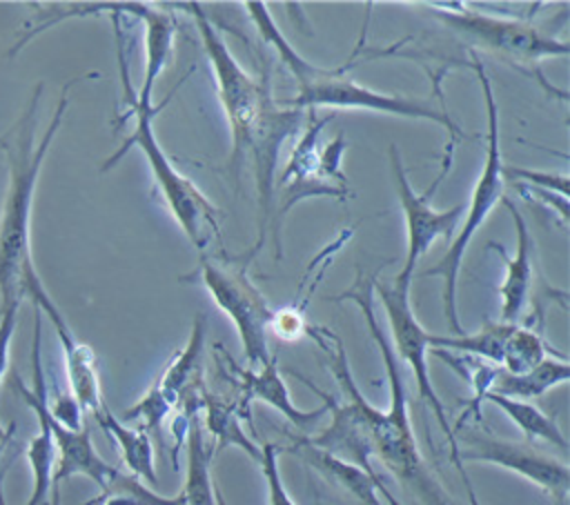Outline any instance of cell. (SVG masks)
Here are the masks:
<instances>
[{
  "mask_svg": "<svg viewBox=\"0 0 570 505\" xmlns=\"http://www.w3.org/2000/svg\"><path fill=\"white\" fill-rule=\"evenodd\" d=\"M174 7L187 9L194 16L212 71L216 73L218 98L232 129L229 167L234 171V180L238 182V174L245 160H249L254 169L258 198V238L254 249L243 256V260L249 263V258H254L265 245L281 145L301 129L305 111L276 105L272 96L269 67L263 69L261 78L249 76L229 53L227 42L220 38L216 24L198 2H180Z\"/></svg>",
  "mask_w": 570,
  "mask_h": 505,
  "instance_id": "1",
  "label": "cell"
},
{
  "mask_svg": "<svg viewBox=\"0 0 570 505\" xmlns=\"http://www.w3.org/2000/svg\"><path fill=\"white\" fill-rule=\"evenodd\" d=\"M73 82V80H71ZM65 85L58 105L53 109L51 122L47 125L42 138L36 142V109L42 85L36 87L27 109L16 120V125L0 136V149L7 158L9 185L4 194V205L0 214V307L22 300L24 285L38 276L31 260L29 222L31 205L36 194V182L45 162V156L58 133L69 105V87Z\"/></svg>",
  "mask_w": 570,
  "mask_h": 505,
  "instance_id": "2",
  "label": "cell"
},
{
  "mask_svg": "<svg viewBox=\"0 0 570 505\" xmlns=\"http://www.w3.org/2000/svg\"><path fill=\"white\" fill-rule=\"evenodd\" d=\"M374 280H376V274L365 276L363 271H358L354 285L334 298V300L356 303L385 365L387 385H390V405L387 409H379L370 400L365 405V420L372 434L374 456L392 472V476L401 485L410 487L423 501V505H454V501L445 494V489L436 483V478L428 469L423 454L416 445L399 360L394 356L390 336L383 331L379 318L374 316Z\"/></svg>",
  "mask_w": 570,
  "mask_h": 505,
  "instance_id": "3",
  "label": "cell"
},
{
  "mask_svg": "<svg viewBox=\"0 0 570 505\" xmlns=\"http://www.w3.org/2000/svg\"><path fill=\"white\" fill-rule=\"evenodd\" d=\"M243 7L247 9V16L254 20L263 40L276 49L278 58L283 60V65L287 67V71L296 82V93L292 98L294 109L330 107L332 111L365 109V111H379V113H394L403 118H419V120H430L434 125H441L452 136V142H456L463 136V131L450 118V113L445 109L434 107L430 100L381 93L370 87H363L361 82H354L352 78H347V69H350L347 65L343 67L312 65L283 38L267 4L245 2Z\"/></svg>",
  "mask_w": 570,
  "mask_h": 505,
  "instance_id": "4",
  "label": "cell"
},
{
  "mask_svg": "<svg viewBox=\"0 0 570 505\" xmlns=\"http://www.w3.org/2000/svg\"><path fill=\"white\" fill-rule=\"evenodd\" d=\"M120 13H111L114 27H116V42H118V67H120V80H122V102L127 105V111L120 120L125 118H134V131L127 136V140L118 147V151L105 160V165L100 167L102 171L111 169L129 147H140V151L145 154L149 169L154 174V180L158 185V189L163 191V198L171 211V216L176 218V222L180 225V229L185 231V236L189 238V242L198 249H203L209 240V236H216V240H220V229H218V207L189 180L185 178L167 158V154L163 151V147L156 140V131H154V118L160 113V109L167 105L163 102L160 107L154 105H140L136 89L129 82V67L125 60V40H122V31H120V22H118Z\"/></svg>",
  "mask_w": 570,
  "mask_h": 505,
  "instance_id": "5",
  "label": "cell"
},
{
  "mask_svg": "<svg viewBox=\"0 0 570 505\" xmlns=\"http://www.w3.org/2000/svg\"><path fill=\"white\" fill-rule=\"evenodd\" d=\"M468 67L474 71V76L481 85L485 113H488L485 162H483V169H481V174L474 182V189L470 194L465 222L461 225L456 238L450 242L443 258L423 271L425 276H441V280H443V316H445L450 329L454 331V336L465 334L461 329L459 314H456V278H459L463 254H465L472 236L476 234V229L483 225V220L490 216V211L503 198V191H505V176H503V160H501V145H499V107L494 100V89H492V82H490V76H488L483 62L479 60V56L474 51L470 56Z\"/></svg>",
  "mask_w": 570,
  "mask_h": 505,
  "instance_id": "6",
  "label": "cell"
},
{
  "mask_svg": "<svg viewBox=\"0 0 570 505\" xmlns=\"http://www.w3.org/2000/svg\"><path fill=\"white\" fill-rule=\"evenodd\" d=\"M452 7H456V11H448L439 4H428V11L439 22L448 24L456 36L512 65L532 67L546 58H563L570 51L568 40H559L541 31L532 22L490 16L459 4Z\"/></svg>",
  "mask_w": 570,
  "mask_h": 505,
  "instance_id": "7",
  "label": "cell"
},
{
  "mask_svg": "<svg viewBox=\"0 0 570 505\" xmlns=\"http://www.w3.org/2000/svg\"><path fill=\"white\" fill-rule=\"evenodd\" d=\"M374 289H376V296H379V300L385 309L387 323H390V334H392L390 343L394 347V356H399L410 367L421 400L434 412V416H436V420H439V425L445 434V440L450 445V458H452L454 467L459 469V474L465 483L470 505H479L472 481L468 478V474L463 469V463L459 458V445H456L452 425L445 416V407H443V403H441V398L434 392V385L430 380V372H428V349H430L428 347V331L421 327V323L416 320V316L412 311V305H410V298H407L410 291H401V289L392 287V283L387 285L379 278L374 280Z\"/></svg>",
  "mask_w": 570,
  "mask_h": 505,
  "instance_id": "8",
  "label": "cell"
},
{
  "mask_svg": "<svg viewBox=\"0 0 570 505\" xmlns=\"http://www.w3.org/2000/svg\"><path fill=\"white\" fill-rule=\"evenodd\" d=\"M196 271L212 300L234 323L249 369L265 365L272 358L267 331L274 309L267 305L261 289L245 274V267L236 269L218 265L212 258L203 256Z\"/></svg>",
  "mask_w": 570,
  "mask_h": 505,
  "instance_id": "9",
  "label": "cell"
},
{
  "mask_svg": "<svg viewBox=\"0 0 570 505\" xmlns=\"http://www.w3.org/2000/svg\"><path fill=\"white\" fill-rule=\"evenodd\" d=\"M36 314H33V345H31V367H33V389H27L22 385V380L13 374V383L16 389L20 392L22 400L36 412L38 420L47 425L51 438H53V447H56V469H53V483L60 485L62 481L80 474L91 478L100 489H105L109 485V481L118 474V467L109 465L94 447L89 429L82 427L78 432L67 429L65 425H60L51 412H49V403H47V389H45V374H42V360H40V327H42V311L33 305Z\"/></svg>",
  "mask_w": 570,
  "mask_h": 505,
  "instance_id": "10",
  "label": "cell"
},
{
  "mask_svg": "<svg viewBox=\"0 0 570 505\" xmlns=\"http://www.w3.org/2000/svg\"><path fill=\"white\" fill-rule=\"evenodd\" d=\"M450 162H452V156H448V160L443 162L441 174L434 178V182L428 187V191L416 194L412 189V182H410L407 174H405L399 149L394 145L390 147V167H392V174H394L396 194H399L401 211H403V218H405V231H407V249H405L403 267L394 276V283H392V287H396L401 291H410L412 274H414V267L421 260V256L434 245L436 238H450L454 234V229L459 227V220L463 216V205H454V207L443 209V211L432 207V196L436 194V187L445 178V174L450 169Z\"/></svg>",
  "mask_w": 570,
  "mask_h": 505,
  "instance_id": "11",
  "label": "cell"
},
{
  "mask_svg": "<svg viewBox=\"0 0 570 505\" xmlns=\"http://www.w3.org/2000/svg\"><path fill=\"white\" fill-rule=\"evenodd\" d=\"M454 438L459 445L461 463L474 461L510 469L537 485L559 505H566L570 494V467L563 461H557L554 456H548L528 443L497 438L476 429L459 432Z\"/></svg>",
  "mask_w": 570,
  "mask_h": 505,
  "instance_id": "12",
  "label": "cell"
},
{
  "mask_svg": "<svg viewBox=\"0 0 570 505\" xmlns=\"http://www.w3.org/2000/svg\"><path fill=\"white\" fill-rule=\"evenodd\" d=\"M332 118H334V111L327 113L325 118H318L316 109H307V125H305V129H303V133L296 142V147L292 149L283 174L276 180L278 191H281V205H278V209L274 214V220H272L276 258H281V222H283V216H287V211L296 202H301L303 198H312V196H327V198H338V200L352 196L347 185H336V182L327 180L321 171L318 136L323 133L325 125Z\"/></svg>",
  "mask_w": 570,
  "mask_h": 505,
  "instance_id": "13",
  "label": "cell"
},
{
  "mask_svg": "<svg viewBox=\"0 0 570 505\" xmlns=\"http://www.w3.org/2000/svg\"><path fill=\"white\" fill-rule=\"evenodd\" d=\"M22 298H29L40 311L47 314L51 320L56 336L60 340L62 354H65V372L69 380V389L73 400L82 412H100L105 407L102 394H100V378H98V367H96V356L89 345L76 340L73 331L69 329L65 316L60 314L58 305L49 298L47 289L42 287L40 278L33 276L22 291Z\"/></svg>",
  "mask_w": 570,
  "mask_h": 505,
  "instance_id": "14",
  "label": "cell"
},
{
  "mask_svg": "<svg viewBox=\"0 0 570 505\" xmlns=\"http://www.w3.org/2000/svg\"><path fill=\"white\" fill-rule=\"evenodd\" d=\"M229 367L238 376V380H236V389H238L236 405H238L240 418H245L249 423H252V412H249L252 400H263V403L272 405L276 412H281L298 429L312 427L316 420H321L323 414H327L325 405L318 407V409L303 412L292 403L289 392L285 387V380L281 376L276 356H272L265 365H261L256 369H238L234 365V360H229Z\"/></svg>",
  "mask_w": 570,
  "mask_h": 505,
  "instance_id": "15",
  "label": "cell"
},
{
  "mask_svg": "<svg viewBox=\"0 0 570 505\" xmlns=\"http://www.w3.org/2000/svg\"><path fill=\"white\" fill-rule=\"evenodd\" d=\"M285 452L294 454L305 465L316 469L325 481L350 492L354 498H358L365 505H401L381 478H372L361 467L350 465L318 449L316 445L309 443L307 436H292V443L285 447Z\"/></svg>",
  "mask_w": 570,
  "mask_h": 505,
  "instance_id": "16",
  "label": "cell"
},
{
  "mask_svg": "<svg viewBox=\"0 0 570 505\" xmlns=\"http://www.w3.org/2000/svg\"><path fill=\"white\" fill-rule=\"evenodd\" d=\"M503 205L508 207L514 229H517V254L510 258L505 256V249L490 242L492 249H497L503 258H505V278L499 287V296H501V323H517L530 300V291L534 285V240L532 234L528 229V222L523 218V214L514 207V202L510 198H501Z\"/></svg>",
  "mask_w": 570,
  "mask_h": 505,
  "instance_id": "17",
  "label": "cell"
},
{
  "mask_svg": "<svg viewBox=\"0 0 570 505\" xmlns=\"http://www.w3.org/2000/svg\"><path fill=\"white\" fill-rule=\"evenodd\" d=\"M138 20L145 22V76H142V87L136 91V96L140 105H151L154 85L160 78L171 56L176 20L169 11L156 9L145 2L140 7Z\"/></svg>",
  "mask_w": 570,
  "mask_h": 505,
  "instance_id": "18",
  "label": "cell"
},
{
  "mask_svg": "<svg viewBox=\"0 0 570 505\" xmlns=\"http://www.w3.org/2000/svg\"><path fill=\"white\" fill-rule=\"evenodd\" d=\"M98 425L114 438L120 449L122 463L127 465L129 474L140 478L145 485H158L156 465H154V445L145 429L127 427L118 416H114L107 407L94 414Z\"/></svg>",
  "mask_w": 570,
  "mask_h": 505,
  "instance_id": "19",
  "label": "cell"
},
{
  "mask_svg": "<svg viewBox=\"0 0 570 505\" xmlns=\"http://www.w3.org/2000/svg\"><path fill=\"white\" fill-rule=\"evenodd\" d=\"M203 345H205V316L198 314L191 325V334L187 338V345L171 358L163 376L156 380L165 398L176 407L183 394L205 385L203 383Z\"/></svg>",
  "mask_w": 570,
  "mask_h": 505,
  "instance_id": "20",
  "label": "cell"
},
{
  "mask_svg": "<svg viewBox=\"0 0 570 505\" xmlns=\"http://www.w3.org/2000/svg\"><path fill=\"white\" fill-rule=\"evenodd\" d=\"M568 378H570L568 358L550 356L525 374H508L501 367H497V376L492 380L490 394H499L517 400H530L563 385Z\"/></svg>",
  "mask_w": 570,
  "mask_h": 505,
  "instance_id": "21",
  "label": "cell"
},
{
  "mask_svg": "<svg viewBox=\"0 0 570 505\" xmlns=\"http://www.w3.org/2000/svg\"><path fill=\"white\" fill-rule=\"evenodd\" d=\"M185 452H187V467H185V485L180 489L185 505H216V485L212 481L214 449L205 445L203 425L198 416H194L189 423Z\"/></svg>",
  "mask_w": 570,
  "mask_h": 505,
  "instance_id": "22",
  "label": "cell"
},
{
  "mask_svg": "<svg viewBox=\"0 0 570 505\" xmlns=\"http://www.w3.org/2000/svg\"><path fill=\"white\" fill-rule=\"evenodd\" d=\"M517 323H485L474 334H461V336H441V334H428V347L430 349H448L456 354H468L474 358H481L490 365H501L503 347L508 336L512 334Z\"/></svg>",
  "mask_w": 570,
  "mask_h": 505,
  "instance_id": "23",
  "label": "cell"
},
{
  "mask_svg": "<svg viewBox=\"0 0 570 505\" xmlns=\"http://www.w3.org/2000/svg\"><path fill=\"white\" fill-rule=\"evenodd\" d=\"M203 412H205V425L214 436V456L223 452L229 445L240 447L245 454H249L256 463H261V447H256L249 436L240 427V412L236 400H223L209 392L203 396Z\"/></svg>",
  "mask_w": 570,
  "mask_h": 505,
  "instance_id": "24",
  "label": "cell"
},
{
  "mask_svg": "<svg viewBox=\"0 0 570 505\" xmlns=\"http://www.w3.org/2000/svg\"><path fill=\"white\" fill-rule=\"evenodd\" d=\"M483 400L497 405L523 432V436L528 440H543L561 452L568 449V440H566L561 427L557 425V420L552 416H548L546 412H541L530 400H517V398H508V396H499V394H490V392L485 394Z\"/></svg>",
  "mask_w": 570,
  "mask_h": 505,
  "instance_id": "25",
  "label": "cell"
},
{
  "mask_svg": "<svg viewBox=\"0 0 570 505\" xmlns=\"http://www.w3.org/2000/svg\"><path fill=\"white\" fill-rule=\"evenodd\" d=\"M550 356H557L561 358L563 354L554 351L546 340L543 336L532 329V327H525V325H514L512 334L508 336L505 340V347H503V358H501V369L508 372V374H525L530 369H534L539 363H543L546 358Z\"/></svg>",
  "mask_w": 570,
  "mask_h": 505,
  "instance_id": "26",
  "label": "cell"
},
{
  "mask_svg": "<svg viewBox=\"0 0 570 505\" xmlns=\"http://www.w3.org/2000/svg\"><path fill=\"white\" fill-rule=\"evenodd\" d=\"M80 505H185V498L180 492L176 496H163L147 487L140 478L118 469V474L105 489H100L96 498Z\"/></svg>",
  "mask_w": 570,
  "mask_h": 505,
  "instance_id": "27",
  "label": "cell"
},
{
  "mask_svg": "<svg viewBox=\"0 0 570 505\" xmlns=\"http://www.w3.org/2000/svg\"><path fill=\"white\" fill-rule=\"evenodd\" d=\"M38 434L31 438L27 447V458L33 472V492L24 505H49L51 487H53V469H56V447L53 438L45 423H40Z\"/></svg>",
  "mask_w": 570,
  "mask_h": 505,
  "instance_id": "28",
  "label": "cell"
},
{
  "mask_svg": "<svg viewBox=\"0 0 570 505\" xmlns=\"http://www.w3.org/2000/svg\"><path fill=\"white\" fill-rule=\"evenodd\" d=\"M171 409H174V405L165 398V394L160 392L158 383H154L140 400H136L131 407H127V409L122 412L120 420H122V423H127V420H140V423H142L140 429L160 434V427H163L165 418L171 414Z\"/></svg>",
  "mask_w": 570,
  "mask_h": 505,
  "instance_id": "29",
  "label": "cell"
},
{
  "mask_svg": "<svg viewBox=\"0 0 570 505\" xmlns=\"http://www.w3.org/2000/svg\"><path fill=\"white\" fill-rule=\"evenodd\" d=\"M258 465H261V472H263V478L267 485V503L269 505H296L283 485L281 469H278V447L274 443H265L261 447Z\"/></svg>",
  "mask_w": 570,
  "mask_h": 505,
  "instance_id": "30",
  "label": "cell"
},
{
  "mask_svg": "<svg viewBox=\"0 0 570 505\" xmlns=\"http://www.w3.org/2000/svg\"><path fill=\"white\" fill-rule=\"evenodd\" d=\"M503 176L517 178L519 185L537 187L550 194L568 196V176L566 174H554V171H534V169H523V167H505L503 165Z\"/></svg>",
  "mask_w": 570,
  "mask_h": 505,
  "instance_id": "31",
  "label": "cell"
},
{
  "mask_svg": "<svg viewBox=\"0 0 570 505\" xmlns=\"http://www.w3.org/2000/svg\"><path fill=\"white\" fill-rule=\"evenodd\" d=\"M307 327L309 323L305 320V309H298L296 305L272 311L269 331H274L285 343H294L303 338L307 334Z\"/></svg>",
  "mask_w": 570,
  "mask_h": 505,
  "instance_id": "32",
  "label": "cell"
},
{
  "mask_svg": "<svg viewBox=\"0 0 570 505\" xmlns=\"http://www.w3.org/2000/svg\"><path fill=\"white\" fill-rule=\"evenodd\" d=\"M347 147V140H345V133H338L334 140H330L325 145V149L318 154V162H321V171L327 180L336 182V185H347V178L345 174L341 171V158H343V151Z\"/></svg>",
  "mask_w": 570,
  "mask_h": 505,
  "instance_id": "33",
  "label": "cell"
},
{
  "mask_svg": "<svg viewBox=\"0 0 570 505\" xmlns=\"http://www.w3.org/2000/svg\"><path fill=\"white\" fill-rule=\"evenodd\" d=\"M20 303H11L7 307H0V380L4 378L7 363H9V345L16 331V318H18ZM0 436H4V429L0 425Z\"/></svg>",
  "mask_w": 570,
  "mask_h": 505,
  "instance_id": "34",
  "label": "cell"
},
{
  "mask_svg": "<svg viewBox=\"0 0 570 505\" xmlns=\"http://www.w3.org/2000/svg\"><path fill=\"white\" fill-rule=\"evenodd\" d=\"M49 505H60V485H56V483H53V487H51Z\"/></svg>",
  "mask_w": 570,
  "mask_h": 505,
  "instance_id": "35",
  "label": "cell"
},
{
  "mask_svg": "<svg viewBox=\"0 0 570 505\" xmlns=\"http://www.w3.org/2000/svg\"><path fill=\"white\" fill-rule=\"evenodd\" d=\"M0 505H7V501H4V492H2V478H0Z\"/></svg>",
  "mask_w": 570,
  "mask_h": 505,
  "instance_id": "36",
  "label": "cell"
},
{
  "mask_svg": "<svg viewBox=\"0 0 570 505\" xmlns=\"http://www.w3.org/2000/svg\"><path fill=\"white\" fill-rule=\"evenodd\" d=\"M0 478H2V469H0Z\"/></svg>",
  "mask_w": 570,
  "mask_h": 505,
  "instance_id": "37",
  "label": "cell"
}]
</instances>
